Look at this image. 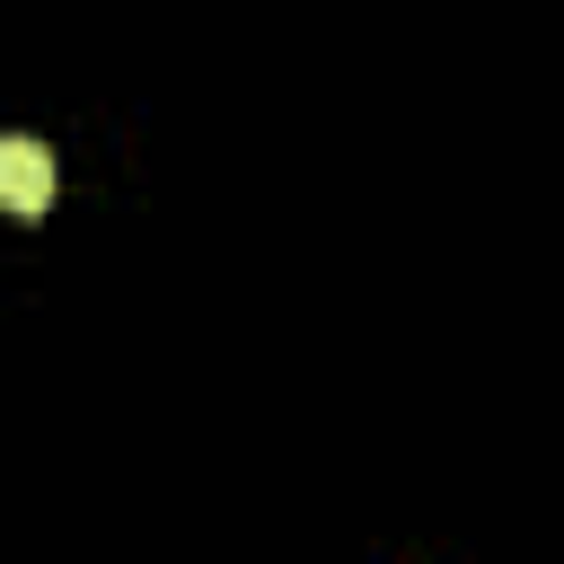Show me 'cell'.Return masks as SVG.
Segmentation results:
<instances>
[{
	"instance_id": "6da1fadb",
	"label": "cell",
	"mask_w": 564,
	"mask_h": 564,
	"mask_svg": "<svg viewBox=\"0 0 564 564\" xmlns=\"http://www.w3.org/2000/svg\"><path fill=\"white\" fill-rule=\"evenodd\" d=\"M0 203H9L18 220H44V203H53V159H44V141H26V132L0 141Z\"/></svg>"
}]
</instances>
